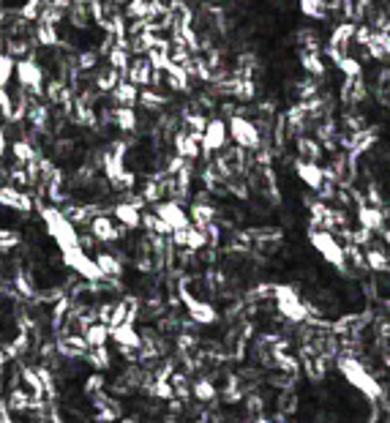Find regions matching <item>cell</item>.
<instances>
[{
	"instance_id": "44dd1931",
	"label": "cell",
	"mask_w": 390,
	"mask_h": 423,
	"mask_svg": "<svg viewBox=\"0 0 390 423\" xmlns=\"http://www.w3.org/2000/svg\"><path fill=\"white\" fill-rule=\"evenodd\" d=\"M363 98H366V82H363V77L344 79V82H341V101H344L347 107H355Z\"/></svg>"
},
{
	"instance_id": "6da1fadb",
	"label": "cell",
	"mask_w": 390,
	"mask_h": 423,
	"mask_svg": "<svg viewBox=\"0 0 390 423\" xmlns=\"http://www.w3.org/2000/svg\"><path fill=\"white\" fill-rule=\"evenodd\" d=\"M336 366H338V371L344 374V380L355 388L358 393H363L368 401H380V399H385V391H382V385L377 383V377L363 366L358 360V355H336Z\"/></svg>"
},
{
	"instance_id": "d4e9b609",
	"label": "cell",
	"mask_w": 390,
	"mask_h": 423,
	"mask_svg": "<svg viewBox=\"0 0 390 423\" xmlns=\"http://www.w3.org/2000/svg\"><path fill=\"white\" fill-rule=\"evenodd\" d=\"M82 336H85L88 347H101V344H107V341H109V325H104V323L93 320L91 325L82 330Z\"/></svg>"
},
{
	"instance_id": "836d02e7",
	"label": "cell",
	"mask_w": 390,
	"mask_h": 423,
	"mask_svg": "<svg viewBox=\"0 0 390 423\" xmlns=\"http://www.w3.org/2000/svg\"><path fill=\"white\" fill-rule=\"evenodd\" d=\"M20 243H22V238H20V232H17V229L0 227V254H6V252H11V249H17Z\"/></svg>"
},
{
	"instance_id": "d590c367",
	"label": "cell",
	"mask_w": 390,
	"mask_h": 423,
	"mask_svg": "<svg viewBox=\"0 0 390 423\" xmlns=\"http://www.w3.org/2000/svg\"><path fill=\"white\" fill-rule=\"evenodd\" d=\"M104 385H107V380H104V371H93V374H88V380H85L82 391H85V396H93V393L104 391Z\"/></svg>"
},
{
	"instance_id": "8fae6325",
	"label": "cell",
	"mask_w": 390,
	"mask_h": 423,
	"mask_svg": "<svg viewBox=\"0 0 390 423\" xmlns=\"http://www.w3.org/2000/svg\"><path fill=\"white\" fill-rule=\"evenodd\" d=\"M142 208L145 202L139 197H131V199H123V202H115L112 205V216L120 227L126 229H139V219H142Z\"/></svg>"
},
{
	"instance_id": "4dcf8cb0",
	"label": "cell",
	"mask_w": 390,
	"mask_h": 423,
	"mask_svg": "<svg viewBox=\"0 0 390 423\" xmlns=\"http://www.w3.org/2000/svg\"><path fill=\"white\" fill-rule=\"evenodd\" d=\"M363 260H366V268H371L374 273H388V254H385V252L368 249V252L363 254Z\"/></svg>"
},
{
	"instance_id": "2e32d148",
	"label": "cell",
	"mask_w": 390,
	"mask_h": 423,
	"mask_svg": "<svg viewBox=\"0 0 390 423\" xmlns=\"http://www.w3.org/2000/svg\"><path fill=\"white\" fill-rule=\"evenodd\" d=\"M109 339L118 347H131V350H139V344H142V336L134 328V323H120V325L109 328Z\"/></svg>"
},
{
	"instance_id": "ba28073f",
	"label": "cell",
	"mask_w": 390,
	"mask_h": 423,
	"mask_svg": "<svg viewBox=\"0 0 390 423\" xmlns=\"http://www.w3.org/2000/svg\"><path fill=\"white\" fill-rule=\"evenodd\" d=\"M227 123L221 121V118H210V121H205V129L199 134V148H202V156H213V153H219V151H224L227 148Z\"/></svg>"
},
{
	"instance_id": "e0dca14e",
	"label": "cell",
	"mask_w": 390,
	"mask_h": 423,
	"mask_svg": "<svg viewBox=\"0 0 390 423\" xmlns=\"http://www.w3.org/2000/svg\"><path fill=\"white\" fill-rule=\"evenodd\" d=\"M385 210H380V208H371V205H358V227L368 229V232H380V229H385Z\"/></svg>"
},
{
	"instance_id": "e575fe53",
	"label": "cell",
	"mask_w": 390,
	"mask_h": 423,
	"mask_svg": "<svg viewBox=\"0 0 390 423\" xmlns=\"http://www.w3.org/2000/svg\"><path fill=\"white\" fill-rule=\"evenodd\" d=\"M14 79V58L0 52V88H6Z\"/></svg>"
},
{
	"instance_id": "d6986e66",
	"label": "cell",
	"mask_w": 390,
	"mask_h": 423,
	"mask_svg": "<svg viewBox=\"0 0 390 423\" xmlns=\"http://www.w3.org/2000/svg\"><path fill=\"white\" fill-rule=\"evenodd\" d=\"M93 262H96V268L101 270L104 282H118V279L123 276V262H120V257H115V254H109V252L96 254Z\"/></svg>"
},
{
	"instance_id": "ac0fdd59",
	"label": "cell",
	"mask_w": 390,
	"mask_h": 423,
	"mask_svg": "<svg viewBox=\"0 0 390 423\" xmlns=\"http://www.w3.org/2000/svg\"><path fill=\"white\" fill-rule=\"evenodd\" d=\"M325 156V148L317 137H309V134H300L297 137V159H306V162H322Z\"/></svg>"
},
{
	"instance_id": "f546056e",
	"label": "cell",
	"mask_w": 390,
	"mask_h": 423,
	"mask_svg": "<svg viewBox=\"0 0 390 423\" xmlns=\"http://www.w3.org/2000/svg\"><path fill=\"white\" fill-rule=\"evenodd\" d=\"M336 68L341 71L344 79H355V77H363V63L352 55H344L341 61H336Z\"/></svg>"
},
{
	"instance_id": "52a82bcc",
	"label": "cell",
	"mask_w": 390,
	"mask_h": 423,
	"mask_svg": "<svg viewBox=\"0 0 390 423\" xmlns=\"http://www.w3.org/2000/svg\"><path fill=\"white\" fill-rule=\"evenodd\" d=\"M61 257H63V265L65 268H71L79 279H85V282H91V284H98V282H104V276H101V270L96 268V262L93 257L85 252V249H68V252H61Z\"/></svg>"
},
{
	"instance_id": "5bb4252c",
	"label": "cell",
	"mask_w": 390,
	"mask_h": 423,
	"mask_svg": "<svg viewBox=\"0 0 390 423\" xmlns=\"http://www.w3.org/2000/svg\"><path fill=\"white\" fill-rule=\"evenodd\" d=\"M123 74H126V79H129L131 85H136V88H150L153 66L148 63V58H145V55H139V58H131L129 68H126Z\"/></svg>"
},
{
	"instance_id": "60d3db41",
	"label": "cell",
	"mask_w": 390,
	"mask_h": 423,
	"mask_svg": "<svg viewBox=\"0 0 390 423\" xmlns=\"http://www.w3.org/2000/svg\"><path fill=\"white\" fill-rule=\"evenodd\" d=\"M6 366V353H3V347H0V369Z\"/></svg>"
},
{
	"instance_id": "3957f363",
	"label": "cell",
	"mask_w": 390,
	"mask_h": 423,
	"mask_svg": "<svg viewBox=\"0 0 390 423\" xmlns=\"http://www.w3.org/2000/svg\"><path fill=\"white\" fill-rule=\"evenodd\" d=\"M270 295L276 298V309L284 320H290L295 325H303L309 323V309H306V300L300 298V290L292 284H273Z\"/></svg>"
},
{
	"instance_id": "cb8c5ba5",
	"label": "cell",
	"mask_w": 390,
	"mask_h": 423,
	"mask_svg": "<svg viewBox=\"0 0 390 423\" xmlns=\"http://www.w3.org/2000/svg\"><path fill=\"white\" fill-rule=\"evenodd\" d=\"M192 396H194L199 404H210V401L219 396V391H216V385H213L210 377H199V380H194V385H192Z\"/></svg>"
},
{
	"instance_id": "4316f807",
	"label": "cell",
	"mask_w": 390,
	"mask_h": 423,
	"mask_svg": "<svg viewBox=\"0 0 390 423\" xmlns=\"http://www.w3.org/2000/svg\"><path fill=\"white\" fill-rule=\"evenodd\" d=\"M85 360L93 366V371H107V369L112 366V355H109L107 344H101V347H91V350L85 353Z\"/></svg>"
},
{
	"instance_id": "7402d4cb",
	"label": "cell",
	"mask_w": 390,
	"mask_h": 423,
	"mask_svg": "<svg viewBox=\"0 0 390 423\" xmlns=\"http://www.w3.org/2000/svg\"><path fill=\"white\" fill-rule=\"evenodd\" d=\"M109 93H112V98H115L118 107H136V93H139V88L131 85L129 79H118V85H115Z\"/></svg>"
},
{
	"instance_id": "1f68e13d",
	"label": "cell",
	"mask_w": 390,
	"mask_h": 423,
	"mask_svg": "<svg viewBox=\"0 0 390 423\" xmlns=\"http://www.w3.org/2000/svg\"><path fill=\"white\" fill-rule=\"evenodd\" d=\"M36 41L41 44V47H58L61 44V38H58V28L55 25H36Z\"/></svg>"
},
{
	"instance_id": "7c38bea8",
	"label": "cell",
	"mask_w": 390,
	"mask_h": 423,
	"mask_svg": "<svg viewBox=\"0 0 390 423\" xmlns=\"http://www.w3.org/2000/svg\"><path fill=\"white\" fill-rule=\"evenodd\" d=\"M0 208L17 210V213H31L36 208V202H33V197L28 192H22V189H17L11 183H3L0 186Z\"/></svg>"
},
{
	"instance_id": "ab89813d",
	"label": "cell",
	"mask_w": 390,
	"mask_h": 423,
	"mask_svg": "<svg viewBox=\"0 0 390 423\" xmlns=\"http://www.w3.org/2000/svg\"><path fill=\"white\" fill-rule=\"evenodd\" d=\"M254 423H276V421H270V418H265V415H257V418H254Z\"/></svg>"
},
{
	"instance_id": "9c48e42d",
	"label": "cell",
	"mask_w": 390,
	"mask_h": 423,
	"mask_svg": "<svg viewBox=\"0 0 390 423\" xmlns=\"http://www.w3.org/2000/svg\"><path fill=\"white\" fill-rule=\"evenodd\" d=\"M153 213L162 219L166 227L172 229H186L192 224V219H189V210L183 208V202H178V199H162V202H156V208H153Z\"/></svg>"
},
{
	"instance_id": "603a6c76",
	"label": "cell",
	"mask_w": 390,
	"mask_h": 423,
	"mask_svg": "<svg viewBox=\"0 0 390 423\" xmlns=\"http://www.w3.org/2000/svg\"><path fill=\"white\" fill-rule=\"evenodd\" d=\"M112 121H115V126L123 131V134H134V131L139 129V118H136V109H134V107H118V109L112 112Z\"/></svg>"
},
{
	"instance_id": "7a4b0ae2",
	"label": "cell",
	"mask_w": 390,
	"mask_h": 423,
	"mask_svg": "<svg viewBox=\"0 0 390 423\" xmlns=\"http://www.w3.org/2000/svg\"><path fill=\"white\" fill-rule=\"evenodd\" d=\"M38 216H41L44 227L49 232V238L58 243L61 252H68V249H77V246H79V232L65 219L63 210H61L58 205H41V208H38Z\"/></svg>"
},
{
	"instance_id": "8992f818",
	"label": "cell",
	"mask_w": 390,
	"mask_h": 423,
	"mask_svg": "<svg viewBox=\"0 0 390 423\" xmlns=\"http://www.w3.org/2000/svg\"><path fill=\"white\" fill-rule=\"evenodd\" d=\"M14 77H17V82H20V88H22L25 93H31V96L36 98L44 96L47 79H44V68H41V63H38L36 58L14 61Z\"/></svg>"
},
{
	"instance_id": "30bf717a",
	"label": "cell",
	"mask_w": 390,
	"mask_h": 423,
	"mask_svg": "<svg viewBox=\"0 0 390 423\" xmlns=\"http://www.w3.org/2000/svg\"><path fill=\"white\" fill-rule=\"evenodd\" d=\"M88 227H91V238H93L96 243H115V240L126 238V232H129L126 227H120L118 222H112L109 216H104V213H96V216L88 222Z\"/></svg>"
},
{
	"instance_id": "b9f144b4",
	"label": "cell",
	"mask_w": 390,
	"mask_h": 423,
	"mask_svg": "<svg viewBox=\"0 0 390 423\" xmlns=\"http://www.w3.org/2000/svg\"><path fill=\"white\" fill-rule=\"evenodd\" d=\"M6 284V276H3V268H0V287Z\"/></svg>"
},
{
	"instance_id": "9a60e30c",
	"label": "cell",
	"mask_w": 390,
	"mask_h": 423,
	"mask_svg": "<svg viewBox=\"0 0 390 423\" xmlns=\"http://www.w3.org/2000/svg\"><path fill=\"white\" fill-rule=\"evenodd\" d=\"M175 156H180V159H186V162H196L199 156H202V148H199V137L194 134H189V131H178L175 134Z\"/></svg>"
},
{
	"instance_id": "74e56055",
	"label": "cell",
	"mask_w": 390,
	"mask_h": 423,
	"mask_svg": "<svg viewBox=\"0 0 390 423\" xmlns=\"http://www.w3.org/2000/svg\"><path fill=\"white\" fill-rule=\"evenodd\" d=\"M6 148H8V139H6V134H3V129H0V159L6 156Z\"/></svg>"
},
{
	"instance_id": "277c9868",
	"label": "cell",
	"mask_w": 390,
	"mask_h": 423,
	"mask_svg": "<svg viewBox=\"0 0 390 423\" xmlns=\"http://www.w3.org/2000/svg\"><path fill=\"white\" fill-rule=\"evenodd\" d=\"M309 243L314 246V252H320V257L333 265L336 270L341 273H350L347 270V257H344V243L330 232V229H317L311 227L309 229Z\"/></svg>"
},
{
	"instance_id": "ffe728a7",
	"label": "cell",
	"mask_w": 390,
	"mask_h": 423,
	"mask_svg": "<svg viewBox=\"0 0 390 423\" xmlns=\"http://www.w3.org/2000/svg\"><path fill=\"white\" fill-rule=\"evenodd\" d=\"M169 98L164 96L159 88H139L136 93V104L145 109V112H162V107H166Z\"/></svg>"
},
{
	"instance_id": "5b68a950",
	"label": "cell",
	"mask_w": 390,
	"mask_h": 423,
	"mask_svg": "<svg viewBox=\"0 0 390 423\" xmlns=\"http://www.w3.org/2000/svg\"><path fill=\"white\" fill-rule=\"evenodd\" d=\"M227 134L240 151H260L262 131L260 126H257L254 121H249L246 115H229Z\"/></svg>"
},
{
	"instance_id": "d6a6232c",
	"label": "cell",
	"mask_w": 390,
	"mask_h": 423,
	"mask_svg": "<svg viewBox=\"0 0 390 423\" xmlns=\"http://www.w3.org/2000/svg\"><path fill=\"white\" fill-rule=\"evenodd\" d=\"M300 3V11L311 20H325L327 17V3L325 0H297Z\"/></svg>"
},
{
	"instance_id": "4fadbf2b",
	"label": "cell",
	"mask_w": 390,
	"mask_h": 423,
	"mask_svg": "<svg viewBox=\"0 0 390 423\" xmlns=\"http://www.w3.org/2000/svg\"><path fill=\"white\" fill-rule=\"evenodd\" d=\"M295 175L300 178V183L311 192H320L322 183H325V169L322 164L317 162H306V159H295Z\"/></svg>"
},
{
	"instance_id": "f1b7e54d",
	"label": "cell",
	"mask_w": 390,
	"mask_h": 423,
	"mask_svg": "<svg viewBox=\"0 0 390 423\" xmlns=\"http://www.w3.org/2000/svg\"><path fill=\"white\" fill-rule=\"evenodd\" d=\"M120 79V71H115L112 66H104V68H96V91H104L109 93Z\"/></svg>"
},
{
	"instance_id": "83f0119b",
	"label": "cell",
	"mask_w": 390,
	"mask_h": 423,
	"mask_svg": "<svg viewBox=\"0 0 390 423\" xmlns=\"http://www.w3.org/2000/svg\"><path fill=\"white\" fill-rule=\"evenodd\" d=\"M300 63H303L309 77H317V79H320V77L325 74V61H322L320 52H300Z\"/></svg>"
},
{
	"instance_id": "484cf974",
	"label": "cell",
	"mask_w": 390,
	"mask_h": 423,
	"mask_svg": "<svg viewBox=\"0 0 390 423\" xmlns=\"http://www.w3.org/2000/svg\"><path fill=\"white\" fill-rule=\"evenodd\" d=\"M11 156H14V162L20 164V167H25V164L38 159V151L31 145V139H17V142L11 145Z\"/></svg>"
},
{
	"instance_id": "f35d334b",
	"label": "cell",
	"mask_w": 390,
	"mask_h": 423,
	"mask_svg": "<svg viewBox=\"0 0 390 423\" xmlns=\"http://www.w3.org/2000/svg\"><path fill=\"white\" fill-rule=\"evenodd\" d=\"M71 3H77V0H52V6H58V8H68V6H71Z\"/></svg>"
},
{
	"instance_id": "8d00e7d4",
	"label": "cell",
	"mask_w": 390,
	"mask_h": 423,
	"mask_svg": "<svg viewBox=\"0 0 390 423\" xmlns=\"http://www.w3.org/2000/svg\"><path fill=\"white\" fill-rule=\"evenodd\" d=\"M98 63V52L96 49H88V52H82V55H77V68L79 71H93Z\"/></svg>"
}]
</instances>
